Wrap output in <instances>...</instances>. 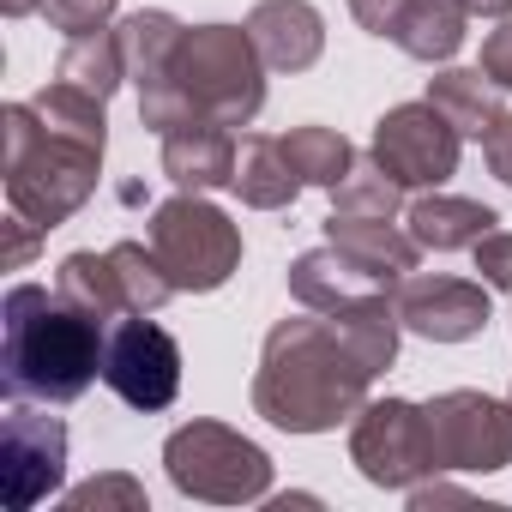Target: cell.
<instances>
[{"label": "cell", "mask_w": 512, "mask_h": 512, "mask_svg": "<svg viewBox=\"0 0 512 512\" xmlns=\"http://www.w3.org/2000/svg\"><path fill=\"white\" fill-rule=\"evenodd\" d=\"M350 464L374 488H404V494L416 482L440 476L428 410L410 404V398H374V404H362L356 422H350Z\"/></svg>", "instance_id": "52a82bcc"}, {"label": "cell", "mask_w": 512, "mask_h": 512, "mask_svg": "<svg viewBox=\"0 0 512 512\" xmlns=\"http://www.w3.org/2000/svg\"><path fill=\"white\" fill-rule=\"evenodd\" d=\"M247 37L272 73H308L326 55V19L308 0H260L247 13Z\"/></svg>", "instance_id": "5bb4252c"}, {"label": "cell", "mask_w": 512, "mask_h": 512, "mask_svg": "<svg viewBox=\"0 0 512 512\" xmlns=\"http://www.w3.org/2000/svg\"><path fill=\"white\" fill-rule=\"evenodd\" d=\"M398 320L404 332L428 344H464L488 326V290L470 278H404L398 284Z\"/></svg>", "instance_id": "7c38bea8"}, {"label": "cell", "mask_w": 512, "mask_h": 512, "mask_svg": "<svg viewBox=\"0 0 512 512\" xmlns=\"http://www.w3.org/2000/svg\"><path fill=\"white\" fill-rule=\"evenodd\" d=\"M482 73H488L500 91H512V19H506L500 31H488V43H482Z\"/></svg>", "instance_id": "1f68e13d"}, {"label": "cell", "mask_w": 512, "mask_h": 512, "mask_svg": "<svg viewBox=\"0 0 512 512\" xmlns=\"http://www.w3.org/2000/svg\"><path fill=\"white\" fill-rule=\"evenodd\" d=\"M284 157H290V169L302 175V187H326V193H338L344 175L356 169L350 139L332 133V127H290V133H284Z\"/></svg>", "instance_id": "cb8c5ba5"}, {"label": "cell", "mask_w": 512, "mask_h": 512, "mask_svg": "<svg viewBox=\"0 0 512 512\" xmlns=\"http://www.w3.org/2000/svg\"><path fill=\"white\" fill-rule=\"evenodd\" d=\"M326 241L344 247L350 260H362L368 272L392 278V284H404L416 272V253H422V241L410 229H398L392 217H350V211H332L326 217Z\"/></svg>", "instance_id": "2e32d148"}, {"label": "cell", "mask_w": 512, "mask_h": 512, "mask_svg": "<svg viewBox=\"0 0 512 512\" xmlns=\"http://www.w3.org/2000/svg\"><path fill=\"white\" fill-rule=\"evenodd\" d=\"M0 121H7V205L49 235L97 193L103 145L49 127L31 103H7Z\"/></svg>", "instance_id": "277c9868"}, {"label": "cell", "mask_w": 512, "mask_h": 512, "mask_svg": "<svg viewBox=\"0 0 512 512\" xmlns=\"http://www.w3.org/2000/svg\"><path fill=\"white\" fill-rule=\"evenodd\" d=\"M398 296L356 314H296L266 332L253 410L284 434H326L368 404V386L398 362Z\"/></svg>", "instance_id": "6da1fadb"}, {"label": "cell", "mask_w": 512, "mask_h": 512, "mask_svg": "<svg viewBox=\"0 0 512 512\" xmlns=\"http://www.w3.org/2000/svg\"><path fill=\"white\" fill-rule=\"evenodd\" d=\"M235 133L223 121H181L163 133V175L181 193H211L235 181Z\"/></svg>", "instance_id": "9a60e30c"}, {"label": "cell", "mask_w": 512, "mask_h": 512, "mask_svg": "<svg viewBox=\"0 0 512 512\" xmlns=\"http://www.w3.org/2000/svg\"><path fill=\"white\" fill-rule=\"evenodd\" d=\"M470 253H476V272L488 290H512V229H488Z\"/></svg>", "instance_id": "f1b7e54d"}, {"label": "cell", "mask_w": 512, "mask_h": 512, "mask_svg": "<svg viewBox=\"0 0 512 512\" xmlns=\"http://www.w3.org/2000/svg\"><path fill=\"white\" fill-rule=\"evenodd\" d=\"M67 476V428L61 416H43L31 404H13L0 422V488L13 512L43 506Z\"/></svg>", "instance_id": "8fae6325"}, {"label": "cell", "mask_w": 512, "mask_h": 512, "mask_svg": "<svg viewBox=\"0 0 512 512\" xmlns=\"http://www.w3.org/2000/svg\"><path fill=\"white\" fill-rule=\"evenodd\" d=\"M428 103L446 109L458 133H476V139H482V127L500 115V85H494L482 67H452V73L428 79Z\"/></svg>", "instance_id": "603a6c76"}, {"label": "cell", "mask_w": 512, "mask_h": 512, "mask_svg": "<svg viewBox=\"0 0 512 512\" xmlns=\"http://www.w3.org/2000/svg\"><path fill=\"white\" fill-rule=\"evenodd\" d=\"M229 187H235V193H241V205H253V211H290V205H296V193H302V175L290 169L284 139L247 133V139H241V151H235V181H229Z\"/></svg>", "instance_id": "ac0fdd59"}, {"label": "cell", "mask_w": 512, "mask_h": 512, "mask_svg": "<svg viewBox=\"0 0 512 512\" xmlns=\"http://www.w3.org/2000/svg\"><path fill=\"white\" fill-rule=\"evenodd\" d=\"M458 151H464V133L452 127L446 109H434L428 97L422 103H398L380 115L374 127V163L398 181V187H446L452 169H458Z\"/></svg>", "instance_id": "ba28073f"}, {"label": "cell", "mask_w": 512, "mask_h": 512, "mask_svg": "<svg viewBox=\"0 0 512 512\" xmlns=\"http://www.w3.org/2000/svg\"><path fill=\"white\" fill-rule=\"evenodd\" d=\"M458 7H464L470 19H506V13H512V0H458Z\"/></svg>", "instance_id": "836d02e7"}, {"label": "cell", "mask_w": 512, "mask_h": 512, "mask_svg": "<svg viewBox=\"0 0 512 512\" xmlns=\"http://www.w3.org/2000/svg\"><path fill=\"white\" fill-rule=\"evenodd\" d=\"M109 13L115 0H43V19L67 37H91V31H109Z\"/></svg>", "instance_id": "83f0119b"}, {"label": "cell", "mask_w": 512, "mask_h": 512, "mask_svg": "<svg viewBox=\"0 0 512 512\" xmlns=\"http://www.w3.org/2000/svg\"><path fill=\"white\" fill-rule=\"evenodd\" d=\"M428 410V434H434V464L440 470H506L512 464V404L488 398V392H440L422 404Z\"/></svg>", "instance_id": "9c48e42d"}, {"label": "cell", "mask_w": 512, "mask_h": 512, "mask_svg": "<svg viewBox=\"0 0 512 512\" xmlns=\"http://www.w3.org/2000/svg\"><path fill=\"white\" fill-rule=\"evenodd\" d=\"M464 25H470V13L458 7V0H410V13H404V25H398V49L410 55V61H452L458 49H464Z\"/></svg>", "instance_id": "d6986e66"}, {"label": "cell", "mask_w": 512, "mask_h": 512, "mask_svg": "<svg viewBox=\"0 0 512 512\" xmlns=\"http://www.w3.org/2000/svg\"><path fill=\"white\" fill-rule=\"evenodd\" d=\"M350 13H356V25L368 31V37H398V25H404V13H410V0H350Z\"/></svg>", "instance_id": "f546056e"}, {"label": "cell", "mask_w": 512, "mask_h": 512, "mask_svg": "<svg viewBox=\"0 0 512 512\" xmlns=\"http://www.w3.org/2000/svg\"><path fill=\"white\" fill-rule=\"evenodd\" d=\"M398 284L392 278H380V272H368L362 260H350L344 247H314V253H302V260L290 266V296L302 302V308H314V314H356V308H368V302H386Z\"/></svg>", "instance_id": "4fadbf2b"}, {"label": "cell", "mask_w": 512, "mask_h": 512, "mask_svg": "<svg viewBox=\"0 0 512 512\" xmlns=\"http://www.w3.org/2000/svg\"><path fill=\"white\" fill-rule=\"evenodd\" d=\"M55 290H61L73 308L97 314L103 326H115L121 314H133V308H127V290H121V272H115L109 253H67V260H61V278H55Z\"/></svg>", "instance_id": "ffe728a7"}, {"label": "cell", "mask_w": 512, "mask_h": 512, "mask_svg": "<svg viewBox=\"0 0 512 512\" xmlns=\"http://www.w3.org/2000/svg\"><path fill=\"white\" fill-rule=\"evenodd\" d=\"M103 386L133 410H169L181 392V344L157 320L121 314L103 344Z\"/></svg>", "instance_id": "30bf717a"}, {"label": "cell", "mask_w": 512, "mask_h": 512, "mask_svg": "<svg viewBox=\"0 0 512 512\" xmlns=\"http://www.w3.org/2000/svg\"><path fill=\"white\" fill-rule=\"evenodd\" d=\"M151 247L175 290H223L241 266V229L205 199V193H175L151 211Z\"/></svg>", "instance_id": "8992f818"}, {"label": "cell", "mask_w": 512, "mask_h": 512, "mask_svg": "<svg viewBox=\"0 0 512 512\" xmlns=\"http://www.w3.org/2000/svg\"><path fill=\"white\" fill-rule=\"evenodd\" d=\"M0 13H7V19H31V13H43V0H0Z\"/></svg>", "instance_id": "e575fe53"}, {"label": "cell", "mask_w": 512, "mask_h": 512, "mask_svg": "<svg viewBox=\"0 0 512 512\" xmlns=\"http://www.w3.org/2000/svg\"><path fill=\"white\" fill-rule=\"evenodd\" d=\"M109 260H115V272H121V290H127V308H133V314H157V308L175 296V278L163 272L157 247H145V241H115Z\"/></svg>", "instance_id": "d4e9b609"}, {"label": "cell", "mask_w": 512, "mask_h": 512, "mask_svg": "<svg viewBox=\"0 0 512 512\" xmlns=\"http://www.w3.org/2000/svg\"><path fill=\"white\" fill-rule=\"evenodd\" d=\"M404 223H410V235H416L422 247H434V253H458V247H476L500 217H494L482 199H458V193L428 187V193L404 211Z\"/></svg>", "instance_id": "e0dca14e"}, {"label": "cell", "mask_w": 512, "mask_h": 512, "mask_svg": "<svg viewBox=\"0 0 512 512\" xmlns=\"http://www.w3.org/2000/svg\"><path fill=\"white\" fill-rule=\"evenodd\" d=\"M103 344L109 326L85 308H73L61 290L43 284L7 290L0 308V380L13 398L37 404H73L91 380H103Z\"/></svg>", "instance_id": "7a4b0ae2"}, {"label": "cell", "mask_w": 512, "mask_h": 512, "mask_svg": "<svg viewBox=\"0 0 512 512\" xmlns=\"http://www.w3.org/2000/svg\"><path fill=\"white\" fill-rule=\"evenodd\" d=\"M55 79H67V85H79V91H91V97H115V85L127 79V55H121V31L109 25V31H91V37H67V49H61V61H55Z\"/></svg>", "instance_id": "44dd1931"}, {"label": "cell", "mask_w": 512, "mask_h": 512, "mask_svg": "<svg viewBox=\"0 0 512 512\" xmlns=\"http://www.w3.org/2000/svg\"><path fill=\"white\" fill-rule=\"evenodd\" d=\"M398 199H404V187L368 157H356V169L344 175V187L332 193V211H350V217H398Z\"/></svg>", "instance_id": "484cf974"}, {"label": "cell", "mask_w": 512, "mask_h": 512, "mask_svg": "<svg viewBox=\"0 0 512 512\" xmlns=\"http://www.w3.org/2000/svg\"><path fill=\"white\" fill-rule=\"evenodd\" d=\"M121 55H127V79L145 91L151 79H163V67H169V55H175V43H181V19H169V13H127L121 25Z\"/></svg>", "instance_id": "7402d4cb"}, {"label": "cell", "mask_w": 512, "mask_h": 512, "mask_svg": "<svg viewBox=\"0 0 512 512\" xmlns=\"http://www.w3.org/2000/svg\"><path fill=\"white\" fill-rule=\"evenodd\" d=\"M266 109V61L247 25H193L181 31L163 79L139 91V121L163 139L181 121H223L247 127Z\"/></svg>", "instance_id": "3957f363"}, {"label": "cell", "mask_w": 512, "mask_h": 512, "mask_svg": "<svg viewBox=\"0 0 512 512\" xmlns=\"http://www.w3.org/2000/svg\"><path fill=\"white\" fill-rule=\"evenodd\" d=\"M163 470L187 500L247 506L272 494V458L223 422H187L163 440Z\"/></svg>", "instance_id": "5b68a950"}, {"label": "cell", "mask_w": 512, "mask_h": 512, "mask_svg": "<svg viewBox=\"0 0 512 512\" xmlns=\"http://www.w3.org/2000/svg\"><path fill=\"white\" fill-rule=\"evenodd\" d=\"M109 506L145 512V488H139L133 476H91V482H79V488L67 494V512H109Z\"/></svg>", "instance_id": "4316f807"}, {"label": "cell", "mask_w": 512, "mask_h": 512, "mask_svg": "<svg viewBox=\"0 0 512 512\" xmlns=\"http://www.w3.org/2000/svg\"><path fill=\"white\" fill-rule=\"evenodd\" d=\"M37 241H43V229L13 211V217H7V272H25V266L37 260Z\"/></svg>", "instance_id": "d6a6232c"}, {"label": "cell", "mask_w": 512, "mask_h": 512, "mask_svg": "<svg viewBox=\"0 0 512 512\" xmlns=\"http://www.w3.org/2000/svg\"><path fill=\"white\" fill-rule=\"evenodd\" d=\"M482 163L512 187V109H500V115L482 127Z\"/></svg>", "instance_id": "4dcf8cb0"}]
</instances>
